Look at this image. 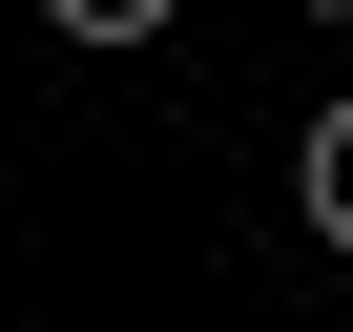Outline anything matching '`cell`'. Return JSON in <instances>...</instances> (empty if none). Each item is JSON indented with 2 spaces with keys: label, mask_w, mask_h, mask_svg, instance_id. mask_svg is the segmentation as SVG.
I'll use <instances>...</instances> for the list:
<instances>
[{
  "label": "cell",
  "mask_w": 353,
  "mask_h": 332,
  "mask_svg": "<svg viewBox=\"0 0 353 332\" xmlns=\"http://www.w3.org/2000/svg\"><path fill=\"white\" fill-rule=\"evenodd\" d=\"M291 187H312V249L353 270V104H312V145H291Z\"/></svg>",
  "instance_id": "cell-1"
}]
</instances>
